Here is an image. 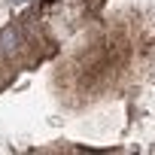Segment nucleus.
Returning a JSON list of instances; mask_svg holds the SVG:
<instances>
[{"instance_id": "1", "label": "nucleus", "mask_w": 155, "mask_h": 155, "mask_svg": "<svg viewBox=\"0 0 155 155\" xmlns=\"http://www.w3.org/2000/svg\"><path fill=\"white\" fill-rule=\"evenodd\" d=\"M46 3H55V0H46Z\"/></svg>"}]
</instances>
